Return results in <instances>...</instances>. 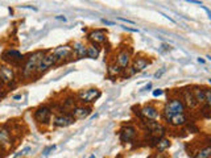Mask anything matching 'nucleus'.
Masks as SVG:
<instances>
[{
    "label": "nucleus",
    "mask_w": 211,
    "mask_h": 158,
    "mask_svg": "<svg viewBox=\"0 0 211 158\" xmlns=\"http://www.w3.org/2000/svg\"><path fill=\"white\" fill-rule=\"evenodd\" d=\"M54 149H55L54 145H53V146H49L47 149H45V152H44V156H47V154H49V152H51V150H54Z\"/></svg>",
    "instance_id": "nucleus-30"
},
{
    "label": "nucleus",
    "mask_w": 211,
    "mask_h": 158,
    "mask_svg": "<svg viewBox=\"0 0 211 158\" xmlns=\"http://www.w3.org/2000/svg\"><path fill=\"white\" fill-rule=\"evenodd\" d=\"M73 122H75V118L70 115H61V116H57L54 118V125L55 126H61V128H65V126L71 125Z\"/></svg>",
    "instance_id": "nucleus-14"
},
{
    "label": "nucleus",
    "mask_w": 211,
    "mask_h": 158,
    "mask_svg": "<svg viewBox=\"0 0 211 158\" xmlns=\"http://www.w3.org/2000/svg\"><path fill=\"white\" fill-rule=\"evenodd\" d=\"M182 99H184L185 104L188 105L189 108H195V107L198 105V101H197V99L193 94V90L186 88L184 92H182Z\"/></svg>",
    "instance_id": "nucleus-13"
},
{
    "label": "nucleus",
    "mask_w": 211,
    "mask_h": 158,
    "mask_svg": "<svg viewBox=\"0 0 211 158\" xmlns=\"http://www.w3.org/2000/svg\"><path fill=\"white\" fill-rule=\"evenodd\" d=\"M140 116L142 118H148V120H157L160 117V112L153 105H144L140 109Z\"/></svg>",
    "instance_id": "nucleus-5"
},
{
    "label": "nucleus",
    "mask_w": 211,
    "mask_h": 158,
    "mask_svg": "<svg viewBox=\"0 0 211 158\" xmlns=\"http://www.w3.org/2000/svg\"><path fill=\"white\" fill-rule=\"evenodd\" d=\"M55 20H61V21H66V17H65V16H61V15H59V16H55Z\"/></svg>",
    "instance_id": "nucleus-34"
},
{
    "label": "nucleus",
    "mask_w": 211,
    "mask_h": 158,
    "mask_svg": "<svg viewBox=\"0 0 211 158\" xmlns=\"http://www.w3.org/2000/svg\"><path fill=\"white\" fill-rule=\"evenodd\" d=\"M44 55H45V51L38 50V51H36V53H33L29 58L26 59L25 65H24V69H23V75H24V77H30L32 73L37 70V66H38V63L42 59Z\"/></svg>",
    "instance_id": "nucleus-1"
},
{
    "label": "nucleus",
    "mask_w": 211,
    "mask_h": 158,
    "mask_svg": "<svg viewBox=\"0 0 211 158\" xmlns=\"http://www.w3.org/2000/svg\"><path fill=\"white\" fill-rule=\"evenodd\" d=\"M160 95H162V90H160V88H157V90H154V91H153V96H154V98L160 96Z\"/></svg>",
    "instance_id": "nucleus-29"
},
{
    "label": "nucleus",
    "mask_w": 211,
    "mask_h": 158,
    "mask_svg": "<svg viewBox=\"0 0 211 158\" xmlns=\"http://www.w3.org/2000/svg\"><path fill=\"white\" fill-rule=\"evenodd\" d=\"M186 116H185V113H177V115H174V116L170 117V120L168 122H170L172 125L174 126H182V125H185L186 124Z\"/></svg>",
    "instance_id": "nucleus-18"
},
{
    "label": "nucleus",
    "mask_w": 211,
    "mask_h": 158,
    "mask_svg": "<svg viewBox=\"0 0 211 158\" xmlns=\"http://www.w3.org/2000/svg\"><path fill=\"white\" fill-rule=\"evenodd\" d=\"M34 118L36 121L41 122V124H46L50 120V109L47 107H41L34 112Z\"/></svg>",
    "instance_id": "nucleus-10"
},
{
    "label": "nucleus",
    "mask_w": 211,
    "mask_h": 158,
    "mask_svg": "<svg viewBox=\"0 0 211 158\" xmlns=\"http://www.w3.org/2000/svg\"><path fill=\"white\" fill-rule=\"evenodd\" d=\"M87 57L90 59H97L99 57V47L97 45H94V43L87 46Z\"/></svg>",
    "instance_id": "nucleus-23"
},
{
    "label": "nucleus",
    "mask_w": 211,
    "mask_h": 158,
    "mask_svg": "<svg viewBox=\"0 0 211 158\" xmlns=\"http://www.w3.org/2000/svg\"><path fill=\"white\" fill-rule=\"evenodd\" d=\"M169 146H170V140H168V138H164V137H162L161 140L157 142L156 149L158 150V152H165V150L168 149Z\"/></svg>",
    "instance_id": "nucleus-25"
},
{
    "label": "nucleus",
    "mask_w": 211,
    "mask_h": 158,
    "mask_svg": "<svg viewBox=\"0 0 211 158\" xmlns=\"http://www.w3.org/2000/svg\"><path fill=\"white\" fill-rule=\"evenodd\" d=\"M149 59H146L145 57H136L133 59V63H132V69L139 73V71H142L144 69H146V66L149 65Z\"/></svg>",
    "instance_id": "nucleus-17"
},
{
    "label": "nucleus",
    "mask_w": 211,
    "mask_h": 158,
    "mask_svg": "<svg viewBox=\"0 0 211 158\" xmlns=\"http://www.w3.org/2000/svg\"><path fill=\"white\" fill-rule=\"evenodd\" d=\"M29 150H30V148H25V149H24V150H21V152H20V153H17V154H16V158H17V157H20V156H25V154H28V152H29Z\"/></svg>",
    "instance_id": "nucleus-27"
},
{
    "label": "nucleus",
    "mask_w": 211,
    "mask_h": 158,
    "mask_svg": "<svg viewBox=\"0 0 211 158\" xmlns=\"http://www.w3.org/2000/svg\"><path fill=\"white\" fill-rule=\"evenodd\" d=\"M116 63L120 67H128V65L131 63V53L129 51H127V50H121V51H119V54H118V57H116Z\"/></svg>",
    "instance_id": "nucleus-16"
},
{
    "label": "nucleus",
    "mask_w": 211,
    "mask_h": 158,
    "mask_svg": "<svg viewBox=\"0 0 211 158\" xmlns=\"http://www.w3.org/2000/svg\"><path fill=\"white\" fill-rule=\"evenodd\" d=\"M136 137V128L132 125H127L120 130V138L123 142H129Z\"/></svg>",
    "instance_id": "nucleus-11"
},
{
    "label": "nucleus",
    "mask_w": 211,
    "mask_h": 158,
    "mask_svg": "<svg viewBox=\"0 0 211 158\" xmlns=\"http://www.w3.org/2000/svg\"><path fill=\"white\" fill-rule=\"evenodd\" d=\"M123 29H125V30H129V32H139L137 29H132V28H128V26H123Z\"/></svg>",
    "instance_id": "nucleus-35"
},
{
    "label": "nucleus",
    "mask_w": 211,
    "mask_h": 158,
    "mask_svg": "<svg viewBox=\"0 0 211 158\" xmlns=\"http://www.w3.org/2000/svg\"><path fill=\"white\" fill-rule=\"evenodd\" d=\"M90 158H97V157H95V156H90Z\"/></svg>",
    "instance_id": "nucleus-39"
},
{
    "label": "nucleus",
    "mask_w": 211,
    "mask_h": 158,
    "mask_svg": "<svg viewBox=\"0 0 211 158\" xmlns=\"http://www.w3.org/2000/svg\"><path fill=\"white\" fill-rule=\"evenodd\" d=\"M193 94L194 96H195L198 104H202V103H205L206 100V90L205 88H199V87H195V88L193 90Z\"/></svg>",
    "instance_id": "nucleus-21"
},
{
    "label": "nucleus",
    "mask_w": 211,
    "mask_h": 158,
    "mask_svg": "<svg viewBox=\"0 0 211 158\" xmlns=\"http://www.w3.org/2000/svg\"><path fill=\"white\" fill-rule=\"evenodd\" d=\"M55 62H57V59H55V57H54L53 53H51V54H45V55L42 57L41 61H40L38 66H37V73H38V74L45 73V71H46L47 69H50V67L53 66Z\"/></svg>",
    "instance_id": "nucleus-3"
},
{
    "label": "nucleus",
    "mask_w": 211,
    "mask_h": 158,
    "mask_svg": "<svg viewBox=\"0 0 211 158\" xmlns=\"http://www.w3.org/2000/svg\"><path fill=\"white\" fill-rule=\"evenodd\" d=\"M150 88H152V83H148V86H146L144 90H150Z\"/></svg>",
    "instance_id": "nucleus-37"
},
{
    "label": "nucleus",
    "mask_w": 211,
    "mask_h": 158,
    "mask_svg": "<svg viewBox=\"0 0 211 158\" xmlns=\"http://www.w3.org/2000/svg\"><path fill=\"white\" fill-rule=\"evenodd\" d=\"M2 96H3V94H2V92H0V99H2Z\"/></svg>",
    "instance_id": "nucleus-40"
},
{
    "label": "nucleus",
    "mask_w": 211,
    "mask_h": 158,
    "mask_svg": "<svg viewBox=\"0 0 211 158\" xmlns=\"http://www.w3.org/2000/svg\"><path fill=\"white\" fill-rule=\"evenodd\" d=\"M185 2H188V3H193V4H198V5H203L201 0H185Z\"/></svg>",
    "instance_id": "nucleus-31"
},
{
    "label": "nucleus",
    "mask_w": 211,
    "mask_h": 158,
    "mask_svg": "<svg viewBox=\"0 0 211 158\" xmlns=\"http://www.w3.org/2000/svg\"><path fill=\"white\" fill-rule=\"evenodd\" d=\"M198 62H199V63H205V59L203 58H198Z\"/></svg>",
    "instance_id": "nucleus-38"
},
{
    "label": "nucleus",
    "mask_w": 211,
    "mask_h": 158,
    "mask_svg": "<svg viewBox=\"0 0 211 158\" xmlns=\"http://www.w3.org/2000/svg\"><path fill=\"white\" fill-rule=\"evenodd\" d=\"M201 8H202V9H205V12H206V13L209 15V19L211 20V12H210V9H209V8H207V7H205V5H201Z\"/></svg>",
    "instance_id": "nucleus-32"
},
{
    "label": "nucleus",
    "mask_w": 211,
    "mask_h": 158,
    "mask_svg": "<svg viewBox=\"0 0 211 158\" xmlns=\"http://www.w3.org/2000/svg\"><path fill=\"white\" fill-rule=\"evenodd\" d=\"M102 21L104 22L106 25H114V24H115V22H112V21H107V20H102Z\"/></svg>",
    "instance_id": "nucleus-36"
},
{
    "label": "nucleus",
    "mask_w": 211,
    "mask_h": 158,
    "mask_svg": "<svg viewBox=\"0 0 211 158\" xmlns=\"http://www.w3.org/2000/svg\"><path fill=\"white\" fill-rule=\"evenodd\" d=\"M142 125L148 129V132H153V130H156L161 124L157 120H148V118H144V120H142Z\"/></svg>",
    "instance_id": "nucleus-22"
},
{
    "label": "nucleus",
    "mask_w": 211,
    "mask_h": 158,
    "mask_svg": "<svg viewBox=\"0 0 211 158\" xmlns=\"http://www.w3.org/2000/svg\"><path fill=\"white\" fill-rule=\"evenodd\" d=\"M73 50L77 53V55L79 58H85L87 57V46H85V43L82 42H74V45L71 46Z\"/></svg>",
    "instance_id": "nucleus-19"
},
{
    "label": "nucleus",
    "mask_w": 211,
    "mask_h": 158,
    "mask_svg": "<svg viewBox=\"0 0 211 158\" xmlns=\"http://www.w3.org/2000/svg\"><path fill=\"white\" fill-rule=\"evenodd\" d=\"M205 103L211 109V90H206V100H205Z\"/></svg>",
    "instance_id": "nucleus-26"
},
{
    "label": "nucleus",
    "mask_w": 211,
    "mask_h": 158,
    "mask_svg": "<svg viewBox=\"0 0 211 158\" xmlns=\"http://www.w3.org/2000/svg\"><path fill=\"white\" fill-rule=\"evenodd\" d=\"M210 146H211V138H210Z\"/></svg>",
    "instance_id": "nucleus-41"
},
{
    "label": "nucleus",
    "mask_w": 211,
    "mask_h": 158,
    "mask_svg": "<svg viewBox=\"0 0 211 158\" xmlns=\"http://www.w3.org/2000/svg\"><path fill=\"white\" fill-rule=\"evenodd\" d=\"M184 111H185L184 101L180 100V99H172L164 108V117L166 121H169L172 116L177 113H184Z\"/></svg>",
    "instance_id": "nucleus-2"
},
{
    "label": "nucleus",
    "mask_w": 211,
    "mask_h": 158,
    "mask_svg": "<svg viewBox=\"0 0 211 158\" xmlns=\"http://www.w3.org/2000/svg\"><path fill=\"white\" fill-rule=\"evenodd\" d=\"M162 73H165V69H162L161 71H158V73H156V74H154V77H156V78H160L161 75H162Z\"/></svg>",
    "instance_id": "nucleus-33"
},
{
    "label": "nucleus",
    "mask_w": 211,
    "mask_h": 158,
    "mask_svg": "<svg viewBox=\"0 0 211 158\" xmlns=\"http://www.w3.org/2000/svg\"><path fill=\"white\" fill-rule=\"evenodd\" d=\"M90 113H91L90 107H75V108H73L71 116H73L75 120H82V118L89 116Z\"/></svg>",
    "instance_id": "nucleus-15"
},
{
    "label": "nucleus",
    "mask_w": 211,
    "mask_h": 158,
    "mask_svg": "<svg viewBox=\"0 0 211 158\" xmlns=\"http://www.w3.org/2000/svg\"><path fill=\"white\" fill-rule=\"evenodd\" d=\"M118 20H120L123 22H127V24H135V21H132V20H128V19H124V17H118Z\"/></svg>",
    "instance_id": "nucleus-28"
},
{
    "label": "nucleus",
    "mask_w": 211,
    "mask_h": 158,
    "mask_svg": "<svg viewBox=\"0 0 211 158\" xmlns=\"http://www.w3.org/2000/svg\"><path fill=\"white\" fill-rule=\"evenodd\" d=\"M100 91L98 88H89V90H85L82 91L81 94H79V99H81V101L83 103H93L97 99L100 98Z\"/></svg>",
    "instance_id": "nucleus-4"
},
{
    "label": "nucleus",
    "mask_w": 211,
    "mask_h": 158,
    "mask_svg": "<svg viewBox=\"0 0 211 158\" xmlns=\"http://www.w3.org/2000/svg\"><path fill=\"white\" fill-rule=\"evenodd\" d=\"M87 37H89V40L94 43V45L103 43V42L106 41V38H107L106 37V32L102 30V29H94V30H91Z\"/></svg>",
    "instance_id": "nucleus-8"
},
{
    "label": "nucleus",
    "mask_w": 211,
    "mask_h": 158,
    "mask_svg": "<svg viewBox=\"0 0 211 158\" xmlns=\"http://www.w3.org/2000/svg\"><path fill=\"white\" fill-rule=\"evenodd\" d=\"M0 79L4 83H11L15 81V73L13 69H11L9 66L0 65Z\"/></svg>",
    "instance_id": "nucleus-9"
},
{
    "label": "nucleus",
    "mask_w": 211,
    "mask_h": 158,
    "mask_svg": "<svg viewBox=\"0 0 211 158\" xmlns=\"http://www.w3.org/2000/svg\"><path fill=\"white\" fill-rule=\"evenodd\" d=\"M123 70H124V69H123V67H120L116 62H115V63H111V65H108L107 73H108V75H110L111 78H115V77H119V75L121 74Z\"/></svg>",
    "instance_id": "nucleus-20"
},
{
    "label": "nucleus",
    "mask_w": 211,
    "mask_h": 158,
    "mask_svg": "<svg viewBox=\"0 0 211 158\" xmlns=\"http://www.w3.org/2000/svg\"><path fill=\"white\" fill-rule=\"evenodd\" d=\"M71 53H73V47L70 45H62V46L55 47L53 50V54H54V57L57 61H62V59L70 57Z\"/></svg>",
    "instance_id": "nucleus-6"
},
{
    "label": "nucleus",
    "mask_w": 211,
    "mask_h": 158,
    "mask_svg": "<svg viewBox=\"0 0 211 158\" xmlns=\"http://www.w3.org/2000/svg\"><path fill=\"white\" fill-rule=\"evenodd\" d=\"M0 146L3 149H9L12 146L11 133L5 126H0Z\"/></svg>",
    "instance_id": "nucleus-7"
},
{
    "label": "nucleus",
    "mask_w": 211,
    "mask_h": 158,
    "mask_svg": "<svg viewBox=\"0 0 211 158\" xmlns=\"http://www.w3.org/2000/svg\"><path fill=\"white\" fill-rule=\"evenodd\" d=\"M194 158H211V146H205L194 154Z\"/></svg>",
    "instance_id": "nucleus-24"
},
{
    "label": "nucleus",
    "mask_w": 211,
    "mask_h": 158,
    "mask_svg": "<svg viewBox=\"0 0 211 158\" xmlns=\"http://www.w3.org/2000/svg\"><path fill=\"white\" fill-rule=\"evenodd\" d=\"M3 58L5 59V61L11 62V63H17L23 59V54L20 53L19 50H15V49H8L4 51L3 54Z\"/></svg>",
    "instance_id": "nucleus-12"
}]
</instances>
